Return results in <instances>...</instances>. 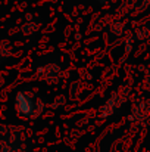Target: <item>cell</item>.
<instances>
[{"instance_id":"cell-1","label":"cell","mask_w":150,"mask_h":152,"mask_svg":"<svg viewBox=\"0 0 150 152\" xmlns=\"http://www.w3.org/2000/svg\"><path fill=\"white\" fill-rule=\"evenodd\" d=\"M15 108H16V112L19 117H24V118L33 117L36 112L34 96L30 95L28 92H19L15 99Z\"/></svg>"},{"instance_id":"cell-2","label":"cell","mask_w":150,"mask_h":152,"mask_svg":"<svg viewBox=\"0 0 150 152\" xmlns=\"http://www.w3.org/2000/svg\"><path fill=\"white\" fill-rule=\"evenodd\" d=\"M97 1H100V3H104V1H107V0H97Z\"/></svg>"}]
</instances>
